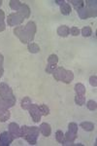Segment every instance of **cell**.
Segmentation results:
<instances>
[{"mask_svg": "<svg viewBox=\"0 0 97 146\" xmlns=\"http://www.w3.org/2000/svg\"><path fill=\"white\" fill-rule=\"evenodd\" d=\"M16 96H11L8 98H3V96H0V108L1 109H10L11 107H13L16 104Z\"/></svg>", "mask_w": 97, "mask_h": 146, "instance_id": "obj_1", "label": "cell"}, {"mask_svg": "<svg viewBox=\"0 0 97 146\" xmlns=\"http://www.w3.org/2000/svg\"><path fill=\"white\" fill-rule=\"evenodd\" d=\"M23 20L24 19L18 13H12L7 18V23L9 27H18V25H22Z\"/></svg>", "mask_w": 97, "mask_h": 146, "instance_id": "obj_2", "label": "cell"}, {"mask_svg": "<svg viewBox=\"0 0 97 146\" xmlns=\"http://www.w3.org/2000/svg\"><path fill=\"white\" fill-rule=\"evenodd\" d=\"M24 27H25V32H26L28 37V41H29V43H31L35 38V34H36L37 31L36 23L32 22V21H30V22H28L26 23V25Z\"/></svg>", "mask_w": 97, "mask_h": 146, "instance_id": "obj_3", "label": "cell"}, {"mask_svg": "<svg viewBox=\"0 0 97 146\" xmlns=\"http://www.w3.org/2000/svg\"><path fill=\"white\" fill-rule=\"evenodd\" d=\"M28 111H29V114L30 116H31V118L33 120V122H35V123H39L40 120H41V113H40V110H39V105L37 104H31V106L29 107V109H28Z\"/></svg>", "mask_w": 97, "mask_h": 146, "instance_id": "obj_4", "label": "cell"}, {"mask_svg": "<svg viewBox=\"0 0 97 146\" xmlns=\"http://www.w3.org/2000/svg\"><path fill=\"white\" fill-rule=\"evenodd\" d=\"M15 138L11 135L9 131H3L0 133V146H8L14 141Z\"/></svg>", "mask_w": 97, "mask_h": 146, "instance_id": "obj_5", "label": "cell"}, {"mask_svg": "<svg viewBox=\"0 0 97 146\" xmlns=\"http://www.w3.org/2000/svg\"><path fill=\"white\" fill-rule=\"evenodd\" d=\"M86 8L87 9L89 13V17L90 18H95L97 15V8H96V1H86Z\"/></svg>", "mask_w": 97, "mask_h": 146, "instance_id": "obj_6", "label": "cell"}, {"mask_svg": "<svg viewBox=\"0 0 97 146\" xmlns=\"http://www.w3.org/2000/svg\"><path fill=\"white\" fill-rule=\"evenodd\" d=\"M20 127L18 126L16 123H10L9 124V126H8V131H9V133H11V135L13 136L14 138H18V137H20Z\"/></svg>", "mask_w": 97, "mask_h": 146, "instance_id": "obj_7", "label": "cell"}, {"mask_svg": "<svg viewBox=\"0 0 97 146\" xmlns=\"http://www.w3.org/2000/svg\"><path fill=\"white\" fill-rule=\"evenodd\" d=\"M13 90L6 83H0V96L8 98L13 96Z\"/></svg>", "mask_w": 97, "mask_h": 146, "instance_id": "obj_8", "label": "cell"}, {"mask_svg": "<svg viewBox=\"0 0 97 146\" xmlns=\"http://www.w3.org/2000/svg\"><path fill=\"white\" fill-rule=\"evenodd\" d=\"M66 69L64 67H61V66H57L56 69L54 70L53 75V78L55 81H62L63 77H64Z\"/></svg>", "mask_w": 97, "mask_h": 146, "instance_id": "obj_9", "label": "cell"}, {"mask_svg": "<svg viewBox=\"0 0 97 146\" xmlns=\"http://www.w3.org/2000/svg\"><path fill=\"white\" fill-rule=\"evenodd\" d=\"M30 8L29 6L26 5V4H22L20 8L18 9V11L16 13L18 14L20 16H22L23 19H28L30 17Z\"/></svg>", "mask_w": 97, "mask_h": 146, "instance_id": "obj_10", "label": "cell"}, {"mask_svg": "<svg viewBox=\"0 0 97 146\" xmlns=\"http://www.w3.org/2000/svg\"><path fill=\"white\" fill-rule=\"evenodd\" d=\"M40 133H42L44 136H49L51 133V127L48 123H42L39 127Z\"/></svg>", "mask_w": 97, "mask_h": 146, "instance_id": "obj_11", "label": "cell"}, {"mask_svg": "<svg viewBox=\"0 0 97 146\" xmlns=\"http://www.w3.org/2000/svg\"><path fill=\"white\" fill-rule=\"evenodd\" d=\"M57 34L60 37H67L70 34V28L67 25H60L57 28Z\"/></svg>", "mask_w": 97, "mask_h": 146, "instance_id": "obj_12", "label": "cell"}, {"mask_svg": "<svg viewBox=\"0 0 97 146\" xmlns=\"http://www.w3.org/2000/svg\"><path fill=\"white\" fill-rule=\"evenodd\" d=\"M60 7V12H61V14L62 15H64V16H68V15H70L71 14V12H72V8H71V6H70V4L68 3V2H64V3L62 4Z\"/></svg>", "mask_w": 97, "mask_h": 146, "instance_id": "obj_13", "label": "cell"}, {"mask_svg": "<svg viewBox=\"0 0 97 146\" xmlns=\"http://www.w3.org/2000/svg\"><path fill=\"white\" fill-rule=\"evenodd\" d=\"M73 80H74V73L71 71V70H66L64 77L62 79V82H64L65 84H70Z\"/></svg>", "mask_w": 97, "mask_h": 146, "instance_id": "obj_14", "label": "cell"}, {"mask_svg": "<svg viewBox=\"0 0 97 146\" xmlns=\"http://www.w3.org/2000/svg\"><path fill=\"white\" fill-rule=\"evenodd\" d=\"M11 117V112L9 111V109L6 110H1L0 111V122L1 123H5L8 121Z\"/></svg>", "mask_w": 97, "mask_h": 146, "instance_id": "obj_15", "label": "cell"}, {"mask_svg": "<svg viewBox=\"0 0 97 146\" xmlns=\"http://www.w3.org/2000/svg\"><path fill=\"white\" fill-rule=\"evenodd\" d=\"M31 104H32V101L30 100V98H28V96H24V98L22 100V101H20V106H22V109H24V110L29 109V107L31 106Z\"/></svg>", "mask_w": 97, "mask_h": 146, "instance_id": "obj_16", "label": "cell"}, {"mask_svg": "<svg viewBox=\"0 0 97 146\" xmlns=\"http://www.w3.org/2000/svg\"><path fill=\"white\" fill-rule=\"evenodd\" d=\"M55 140L57 141L58 143H60V144H66L65 135H64V133H63V131H60V129L56 131V133H55Z\"/></svg>", "mask_w": 97, "mask_h": 146, "instance_id": "obj_17", "label": "cell"}, {"mask_svg": "<svg viewBox=\"0 0 97 146\" xmlns=\"http://www.w3.org/2000/svg\"><path fill=\"white\" fill-rule=\"evenodd\" d=\"M64 135H65L66 143H73L76 140V138H77V133H72V131H69L66 133H64Z\"/></svg>", "mask_w": 97, "mask_h": 146, "instance_id": "obj_18", "label": "cell"}, {"mask_svg": "<svg viewBox=\"0 0 97 146\" xmlns=\"http://www.w3.org/2000/svg\"><path fill=\"white\" fill-rule=\"evenodd\" d=\"M24 33H25V27H23V25H18V27H16L14 28V34H15L18 39H20Z\"/></svg>", "mask_w": 97, "mask_h": 146, "instance_id": "obj_19", "label": "cell"}, {"mask_svg": "<svg viewBox=\"0 0 97 146\" xmlns=\"http://www.w3.org/2000/svg\"><path fill=\"white\" fill-rule=\"evenodd\" d=\"M74 90L76 92V94L77 95H81V96H84V94H86V87L84 86L82 83H78L75 85V88Z\"/></svg>", "mask_w": 97, "mask_h": 146, "instance_id": "obj_20", "label": "cell"}, {"mask_svg": "<svg viewBox=\"0 0 97 146\" xmlns=\"http://www.w3.org/2000/svg\"><path fill=\"white\" fill-rule=\"evenodd\" d=\"M27 50L31 54H37L40 52V47L36 43H28L27 44Z\"/></svg>", "mask_w": 97, "mask_h": 146, "instance_id": "obj_21", "label": "cell"}, {"mask_svg": "<svg viewBox=\"0 0 97 146\" xmlns=\"http://www.w3.org/2000/svg\"><path fill=\"white\" fill-rule=\"evenodd\" d=\"M70 3H72L73 7L77 12L84 7V1H82V0H72V1H70Z\"/></svg>", "mask_w": 97, "mask_h": 146, "instance_id": "obj_22", "label": "cell"}, {"mask_svg": "<svg viewBox=\"0 0 97 146\" xmlns=\"http://www.w3.org/2000/svg\"><path fill=\"white\" fill-rule=\"evenodd\" d=\"M81 128H82L84 129L86 131H92L94 129V125L93 123H91V122H88V121H86V122H82L81 123Z\"/></svg>", "mask_w": 97, "mask_h": 146, "instance_id": "obj_23", "label": "cell"}, {"mask_svg": "<svg viewBox=\"0 0 97 146\" xmlns=\"http://www.w3.org/2000/svg\"><path fill=\"white\" fill-rule=\"evenodd\" d=\"M78 15H79L80 19H82V20H86V19L90 18L89 17L88 11H87V9L86 7H84V8H82L81 10L78 11Z\"/></svg>", "mask_w": 97, "mask_h": 146, "instance_id": "obj_24", "label": "cell"}, {"mask_svg": "<svg viewBox=\"0 0 97 146\" xmlns=\"http://www.w3.org/2000/svg\"><path fill=\"white\" fill-rule=\"evenodd\" d=\"M37 138H38V136L33 135H29V133H27L26 136L24 137V139L27 141L28 144H30V145H35V144L37 143Z\"/></svg>", "mask_w": 97, "mask_h": 146, "instance_id": "obj_25", "label": "cell"}, {"mask_svg": "<svg viewBox=\"0 0 97 146\" xmlns=\"http://www.w3.org/2000/svg\"><path fill=\"white\" fill-rule=\"evenodd\" d=\"M9 4H10V7L12 10L14 11H18V9L20 8V6H22V2L18 1V0H11L10 2H9Z\"/></svg>", "mask_w": 97, "mask_h": 146, "instance_id": "obj_26", "label": "cell"}, {"mask_svg": "<svg viewBox=\"0 0 97 146\" xmlns=\"http://www.w3.org/2000/svg\"><path fill=\"white\" fill-rule=\"evenodd\" d=\"M75 103L79 106H82L86 103V96L81 95H76L75 96Z\"/></svg>", "mask_w": 97, "mask_h": 146, "instance_id": "obj_27", "label": "cell"}, {"mask_svg": "<svg viewBox=\"0 0 97 146\" xmlns=\"http://www.w3.org/2000/svg\"><path fill=\"white\" fill-rule=\"evenodd\" d=\"M39 110H40V113H41L42 116H48L49 114V112H51L49 111V107L46 104H40Z\"/></svg>", "mask_w": 97, "mask_h": 146, "instance_id": "obj_28", "label": "cell"}, {"mask_svg": "<svg viewBox=\"0 0 97 146\" xmlns=\"http://www.w3.org/2000/svg\"><path fill=\"white\" fill-rule=\"evenodd\" d=\"M81 33H82V35L84 37H89V36H91V34H92L91 27H82V30H81Z\"/></svg>", "mask_w": 97, "mask_h": 146, "instance_id": "obj_29", "label": "cell"}, {"mask_svg": "<svg viewBox=\"0 0 97 146\" xmlns=\"http://www.w3.org/2000/svg\"><path fill=\"white\" fill-rule=\"evenodd\" d=\"M29 135H36L39 136L40 135V129L38 127H28V133Z\"/></svg>", "mask_w": 97, "mask_h": 146, "instance_id": "obj_30", "label": "cell"}, {"mask_svg": "<svg viewBox=\"0 0 97 146\" xmlns=\"http://www.w3.org/2000/svg\"><path fill=\"white\" fill-rule=\"evenodd\" d=\"M86 107L88 108L90 111H95L97 108V103L94 100H88L86 103Z\"/></svg>", "mask_w": 97, "mask_h": 146, "instance_id": "obj_31", "label": "cell"}, {"mask_svg": "<svg viewBox=\"0 0 97 146\" xmlns=\"http://www.w3.org/2000/svg\"><path fill=\"white\" fill-rule=\"evenodd\" d=\"M57 62H58V56L56 55H54V54L51 55L48 58V63H49V64H56Z\"/></svg>", "mask_w": 97, "mask_h": 146, "instance_id": "obj_32", "label": "cell"}, {"mask_svg": "<svg viewBox=\"0 0 97 146\" xmlns=\"http://www.w3.org/2000/svg\"><path fill=\"white\" fill-rule=\"evenodd\" d=\"M27 133H28V126H22V127H20V137L24 138L25 136H26Z\"/></svg>", "mask_w": 97, "mask_h": 146, "instance_id": "obj_33", "label": "cell"}, {"mask_svg": "<svg viewBox=\"0 0 97 146\" xmlns=\"http://www.w3.org/2000/svg\"><path fill=\"white\" fill-rule=\"evenodd\" d=\"M56 67H57L56 64H49L48 63V65H47V67H46V72L49 73V74H53L54 70L56 69Z\"/></svg>", "mask_w": 97, "mask_h": 146, "instance_id": "obj_34", "label": "cell"}, {"mask_svg": "<svg viewBox=\"0 0 97 146\" xmlns=\"http://www.w3.org/2000/svg\"><path fill=\"white\" fill-rule=\"evenodd\" d=\"M68 131L77 133H78V125L76 123H70L68 125Z\"/></svg>", "mask_w": 97, "mask_h": 146, "instance_id": "obj_35", "label": "cell"}, {"mask_svg": "<svg viewBox=\"0 0 97 146\" xmlns=\"http://www.w3.org/2000/svg\"><path fill=\"white\" fill-rule=\"evenodd\" d=\"M80 33H81V30L78 27H73L70 28V34L73 35V36H78V35H80Z\"/></svg>", "mask_w": 97, "mask_h": 146, "instance_id": "obj_36", "label": "cell"}, {"mask_svg": "<svg viewBox=\"0 0 97 146\" xmlns=\"http://www.w3.org/2000/svg\"><path fill=\"white\" fill-rule=\"evenodd\" d=\"M89 84L91 85L92 87H96L97 86V77L96 75H92L89 78Z\"/></svg>", "mask_w": 97, "mask_h": 146, "instance_id": "obj_37", "label": "cell"}, {"mask_svg": "<svg viewBox=\"0 0 97 146\" xmlns=\"http://www.w3.org/2000/svg\"><path fill=\"white\" fill-rule=\"evenodd\" d=\"M6 29V25L4 21H0V32L4 31Z\"/></svg>", "mask_w": 97, "mask_h": 146, "instance_id": "obj_38", "label": "cell"}, {"mask_svg": "<svg viewBox=\"0 0 97 146\" xmlns=\"http://www.w3.org/2000/svg\"><path fill=\"white\" fill-rule=\"evenodd\" d=\"M4 20H5V13H4V11H2L0 9V21H4Z\"/></svg>", "mask_w": 97, "mask_h": 146, "instance_id": "obj_39", "label": "cell"}, {"mask_svg": "<svg viewBox=\"0 0 97 146\" xmlns=\"http://www.w3.org/2000/svg\"><path fill=\"white\" fill-rule=\"evenodd\" d=\"M65 1H63V0H54V3H56L57 5H59V6H61L62 5L63 3H64Z\"/></svg>", "mask_w": 97, "mask_h": 146, "instance_id": "obj_40", "label": "cell"}, {"mask_svg": "<svg viewBox=\"0 0 97 146\" xmlns=\"http://www.w3.org/2000/svg\"><path fill=\"white\" fill-rule=\"evenodd\" d=\"M3 62H4V56L2 54H0V66L3 65Z\"/></svg>", "mask_w": 97, "mask_h": 146, "instance_id": "obj_41", "label": "cell"}, {"mask_svg": "<svg viewBox=\"0 0 97 146\" xmlns=\"http://www.w3.org/2000/svg\"><path fill=\"white\" fill-rule=\"evenodd\" d=\"M3 74H4V68L2 66H0V78L3 76Z\"/></svg>", "mask_w": 97, "mask_h": 146, "instance_id": "obj_42", "label": "cell"}, {"mask_svg": "<svg viewBox=\"0 0 97 146\" xmlns=\"http://www.w3.org/2000/svg\"><path fill=\"white\" fill-rule=\"evenodd\" d=\"M2 4H3V2L1 1V0H0V8H1V6H2Z\"/></svg>", "mask_w": 97, "mask_h": 146, "instance_id": "obj_43", "label": "cell"}, {"mask_svg": "<svg viewBox=\"0 0 97 146\" xmlns=\"http://www.w3.org/2000/svg\"><path fill=\"white\" fill-rule=\"evenodd\" d=\"M1 110H4V109H1V108H0V111H1Z\"/></svg>", "mask_w": 97, "mask_h": 146, "instance_id": "obj_44", "label": "cell"}]
</instances>
